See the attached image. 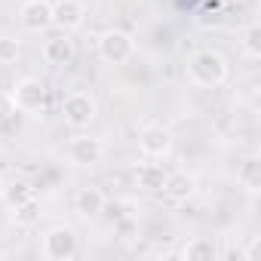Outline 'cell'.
Instances as JSON below:
<instances>
[{
    "instance_id": "cell-17",
    "label": "cell",
    "mask_w": 261,
    "mask_h": 261,
    "mask_svg": "<svg viewBox=\"0 0 261 261\" xmlns=\"http://www.w3.org/2000/svg\"><path fill=\"white\" fill-rule=\"evenodd\" d=\"M40 203L37 200H28V203H22L19 209H13V218H16V224L19 227H34L37 221H40Z\"/></svg>"
},
{
    "instance_id": "cell-20",
    "label": "cell",
    "mask_w": 261,
    "mask_h": 261,
    "mask_svg": "<svg viewBox=\"0 0 261 261\" xmlns=\"http://www.w3.org/2000/svg\"><path fill=\"white\" fill-rule=\"evenodd\" d=\"M16 101H13V95L10 92H0V123H10L13 117H16Z\"/></svg>"
},
{
    "instance_id": "cell-7",
    "label": "cell",
    "mask_w": 261,
    "mask_h": 261,
    "mask_svg": "<svg viewBox=\"0 0 261 261\" xmlns=\"http://www.w3.org/2000/svg\"><path fill=\"white\" fill-rule=\"evenodd\" d=\"M197 191V178L185 169H175V172H166L163 178V188H160V197L169 203V206H185Z\"/></svg>"
},
{
    "instance_id": "cell-14",
    "label": "cell",
    "mask_w": 261,
    "mask_h": 261,
    "mask_svg": "<svg viewBox=\"0 0 261 261\" xmlns=\"http://www.w3.org/2000/svg\"><path fill=\"white\" fill-rule=\"evenodd\" d=\"M181 255L188 261H212V258H218V243L212 237H191L185 243Z\"/></svg>"
},
{
    "instance_id": "cell-4",
    "label": "cell",
    "mask_w": 261,
    "mask_h": 261,
    "mask_svg": "<svg viewBox=\"0 0 261 261\" xmlns=\"http://www.w3.org/2000/svg\"><path fill=\"white\" fill-rule=\"evenodd\" d=\"M98 56L108 62V65H123L136 56V40L133 34H126L120 28H108L101 37H98Z\"/></svg>"
},
{
    "instance_id": "cell-9",
    "label": "cell",
    "mask_w": 261,
    "mask_h": 261,
    "mask_svg": "<svg viewBox=\"0 0 261 261\" xmlns=\"http://www.w3.org/2000/svg\"><path fill=\"white\" fill-rule=\"evenodd\" d=\"M86 22V4L83 0H59V4H53V25L59 31H74Z\"/></svg>"
},
{
    "instance_id": "cell-18",
    "label": "cell",
    "mask_w": 261,
    "mask_h": 261,
    "mask_svg": "<svg viewBox=\"0 0 261 261\" xmlns=\"http://www.w3.org/2000/svg\"><path fill=\"white\" fill-rule=\"evenodd\" d=\"M240 40H243V53H246L249 59H258V56H261V28H258L255 22L243 28V37H240Z\"/></svg>"
},
{
    "instance_id": "cell-6",
    "label": "cell",
    "mask_w": 261,
    "mask_h": 261,
    "mask_svg": "<svg viewBox=\"0 0 261 261\" xmlns=\"http://www.w3.org/2000/svg\"><path fill=\"white\" fill-rule=\"evenodd\" d=\"M68 160L74 166H83V169L98 166L105 160V142L95 136H77L68 142Z\"/></svg>"
},
{
    "instance_id": "cell-16",
    "label": "cell",
    "mask_w": 261,
    "mask_h": 261,
    "mask_svg": "<svg viewBox=\"0 0 261 261\" xmlns=\"http://www.w3.org/2000/svg\"><path fill=\"white\" fill-rule=\"evenodd\" d=\"M163 178H166V172H163V166H157V163H142L139 172H136L139 188H148V191H160V188H163Z\"/></svg>"
},
{
    "instance_id": "cell-2",
    "label": "cell",
    "mask_w": 261,
    "mask_h": 261,
    "mask_svg": "<svg viewBox=\"0 0 261 261\" xmlns=\"http://www.w3.org/2000/svg\"><path fill=\"white\" fill-rule=\"evenodd\" d=\"M95 114H98V105H95V98L89 92L77 89V92H68L62 98V117H65V123L71 129H86L95 120Z\"/></svg>"
},
{
    "instance_id": "cell-12",
    "label": "cell",
    "mask_w": 261,
    "mask_h": 261,
    "mask_svg": "<svg viewBox=\"0 0 261 261\" xmlns=\"http://www.w3.org/2000/svg\"><path fill=\"white\" fill-rule=\"evenodd\" d=\"M74 56H77V49H74V40L62 31L59 37H53V40H46V46H43V59L49 62V65H56V68H62V65H71L74 62Z\"/></svg>"
},
{
    "instance_id": "cell-1",
    "label": "cell",
    "mask_w": 261,
    "mask_h": 261,
    "mask_svg": "<svg viewBox=\"0 0 261 261\" xmlns=\"http://www.w3.org/2000/svg\"><path fill=\"white\" fill-rule=\"evenodd\" d=\"M230 77V65L215 49H197L188 59V80L194 86H221Z\"/></svg>"
},
{
    "instance_id": "cell-3",
    "label": "cell",
    "mask_w": 261,
    "mask_h": 261,
    "mask_svg": "<svg viewBox=\"0 0 261 261\" xmlns=\"http://www.w3.org/2000/svg\"><path fill=\"white\" fill-rule=\"evenodd\" d=\"M40 252L49 261H68V258H74L77 255V233H74V227H68V224L49 227L43 233V240H40Z\"/></svg>"
},
{
    "instance_id": "cell-13",
    "label": "cell",
    "mask_w": 261,
    "mask_h": 261,
    "mask_svg": "<svg viewBox=\"0 0 261 261\" xmlns=\"http://www.w3.org/2000/svg\"><path fill=\"white\" fill-rule=\"evenodd\" d=\"M237 181H240L243 191L258 194V191H261V160H258V157L240 160V166H237Z\"/></svg>"
},
{
    "instance_id": "cell-8",
    "label": "cell",
    "mask_w": 261,
    "mask_h": 261,
    "mask_svg": "<svg viewBox=\"0 0 261 261\" xmlns=\"http://www.w3.org/2000/svg\"><path fill=\"white\" fill-rule=\"evenodd\" d=\"M10 95H13V101H16L19 111L31 114V111H40L46 105V83L37 80V77H22Z\"/></svg>"
},
{
    "instance_id": "cell-21",
    "label": "cell",
    "mask_w": 261,
    "mask_h": 261,
    "mask_svg": "<svg viewBox=\"0 0 261 261\" xmlns=\"http://www.w3.org/2000/svg\"><path fill=\"white\" fill-rule=\"evenodd\" d=\"M224 4H240V0H224Z\"/></svg>"
},
{
    "instance_id": "cell-22",
    "label": "cell",
    "mask_w": 261,
    "mask_h": 261,
    "mask_svg": "<svg viewBox=\"0 0 261 261\" xmlns=\"http://www.w3.org/2000/svg\"><path fill=\"white\" fill-rule=\"evenodd\" d=\"M0 188H4V172H0Z\"/></svg>"
},
{
    "instance_id": "cell-5",
    "label": "cell",
    "mask_w": 261,
    "mask_h": 261,
    "mask_svg": "<svg viewBox=\"0 0 261 261\" xmlns=\"http://www.w3.org/2000/svg\"><path fill=\"white\" fill-rule=\"evenodd\" d=\"M139 151L148 157V160H163L169 157L172 151V133L163 126V123H148L142 129V136H139Z\"/></svg>"
},
{
    "instance_id": "cell-19",
    "label": "cell",
    "mask_w": 261,
    "mask_h": 261,
    "mask_svg": "<svg viewBox=\"0 0 261 261\" xmlns=\"http://www.w3.org/2000/svg\"><path fill=\"white\" fill-rule=\"evenodd\" d=\"M19 53H22V40H19V37H10V34L0 37V65L16 62V59H19Z\"/></svg>"
},
{
    "instance_id": "cell-10",
    "label": "cell",
    "mask_w": 261,
    "mask_h": 261,
    "mask_svg": "<svg viewBox=\"0 0 261 261\" xmlns=\"http://www.w3.org/2000/svg\"><path fill=\"white\" fill-rule=\"evenodd\" d=\"M19 19H22V25L28 31L40 34V31L53 28V4H49V0H25Z\"/></svg>"
},
{
    "instance_id": "cell-11",
    "label": "cell",
    "mask_w": 261,
    "mask_h": 261,
    "mask_svg": "<svg viewBox=\"0 0 261 261\" xmlns=\"http://www.w3.org/2000/svg\"><path fill=\"white\" fill-rule=\"evenodd\" d=\"M105 206H108V200H105L101 188L86 185V188H80V191L74 194V212H77L80 218H86V221L98 218V215L105 212Z\"/></svg>"
},
{
    "instance_id": "cell-15",
    "label": "cell",
    "mask_w": 261,
    "mask_h": 261,
    "mask_svg": "<svg viewBox=\"0 0 261 261\" xmlns=\"http://www.w3.org/2000/svg\"><path fill=\"white\" fill-rule=\"evenodd\" d=\"M0 197H4V203H7L10 209H19L22 203L34 200V188H31L28 181L16 178V181H10V185H4V188H0Z\"/></svg>"
}]
</instances>
